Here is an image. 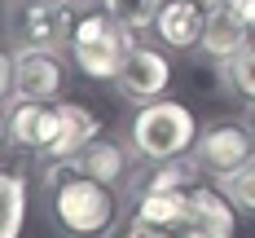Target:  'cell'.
<instances>
[{"label": "cell", "mask_w": 255, "mask_h": 238, "mask_svg": "<svg viewBox=\"0 0 255 238\" xmlns=\"http://www.w3.org/2000/svg\"><path fill=\"white\" fill-rule=\"evenodd\" d=\"M132 49V31L110 13H84L71 31V62L88 79H115Z\"/></svg>", "instance_id": "3957f363"}, {"label": "cell", "mask_w": 255, "mask_h": 238, "mask_svg": "<svg viewBox=\"0 0 255 238\" xmlns=\"http://www.w3.org/2000/svg\"><path fill=\"white\" fill-rule=\"evenodd\" d=\"M167 79H172V66H167V57L154 49V44H132L124 57V66H119V93H124L128 102L145 106V102H158L163 93H167Z\"/></svg>", "instance_id": "5b68a950"}, {"label": "cell", "mask_w": 255, "mask_h": 238, "mask_svg": "<svg viewBox=\"0 0 255 238\" xmlns=\"http://www.w3.org/2000/svg\"><path fill=\"white\" fill-rule=\"evenodd\" d=\"M220 190H225V199H229L238 212H255V155L242 163V168H233L225 177H216Z\"/></svg>", "instance_id": "9a60e30c"}, {"label": "cell", "mask_w": 255, "mask_h": 238, "mask_svg": "<svg viewBox=\"0 0 255 238\" xmlns=\"http://www.w3.org/2000/svg\"><path fill=\"white\" fill-rule=\"evenodd\" d=\"M26 199L31 190L18 172H0V238H18L26 221Z\"/></svg>", "instance_id": "4fadbf2b"}, {"label": "cell", "mask_w": 255, "mask_h": 238, "mask_svg": "<svg viewBox=\"0 0 255 238\" xmlns=\"http://www.w3.org/2000/svg\"><path fill=\"white\" fill-rule=\"evenodd\" d=\"M97 137H102V124H97V115H93L88 106L57 102V137L49 141V150L40 159H49V163H71V159H75L88 141H97Z\"/></svg>", "instance_id": "30bf717a"}, {"label": "cell", "mask_w": 255, "mask_h": 238, "mask_svg": "<svg viewBox=\"0 0 255 238\" xmlns=\"http://www.w3.org/2000/svg\"><path fill=\"white\" fill-rule=\"evenodd\" d=\"M49 203L57 230L71 238H106L115 230L119 203L110 185L79 172L75 163H53L49 168Z\"/></svg>", "instance_id": "6da1fadb"}, {"label": "cell", "mask_w": 255, "mask_h": 238, "mask_svg": "<svg viewBox=\"0 0 255 238\" xmlns=\"http://www.w3.org/2000/svg\"><path fill=\"white\" fill-rule=\"evenodd\" d=\"M220 9H225V0H167L154 31L167 49H194V44H203L207 26Z\"/></svg>", "instance_id": "52a82bcc"}, {"label": "cell", "mask_w": 255, "mask_h": 238, "mask_svg": "<svg viewBox=\"0 0 255 238\" xmlns=\"http://www.w3.org/2000/svg\"><path fill=\"white\" fill-rule=\"evenodd\" d=\"M251 132H255V128H251Z\"/></svg>", "instance_id": "ffe728a7"}, {"label": "cell", "mask_w": 255, "mask_h": 238, "mask_svg": "<svg viewBox=\"0 0 255 238\" xmlns=\"http://www.w3.org/2000/svg\"><path fill=\"white\" fill-rule=\"evenodd\" d=\"M71 163H75L79 172H88V177H97V181H106L110 190H115V185H124L128 177H132L136 150H132V146H119V141L97 137V141H88V146H84Z\"/></svg>", "instance_id": "8fae6325"}, {"label": "cell", "mask_w": 255, "mask_h": 238, "mask_svg": "<svg viewBox=\"0 0 255 238\" xmlns=\"http://www.w3.org/2000/svg\"><path fill=\"white\" fill-rule=\"evenodd\" d=\"M251 155H255V132L242 128V124H211L194 141V159L211 177H225L233 168H242Z\"/></svg>", "instance_id": "8992f818"}, {"label": "cell", "mask_w": 255, "mask_h": 238, "mask_svg": "<svg viewBox=\"0 0 255 238\" xmlns=\"http://www.w3.org/2000/svg\"><path fill=\"white\" fill-rule=\"evenodd\" d=\"M79 18H71V0H13L4 13V31L18 49H71V31Z\"/></svg>", "instance_id": "277c9868"}, {"label": "cell", "mask_w": 255, "mask_h": 238, "mask_svg": "<svg viewBox=\"0 0 255 238\" xmlns=\"http://www.w3.org/2000/svg\"><path fill=\"white\" fill-rule=\"evenodd\" d=\"M4 119H9V141L22 146V150H35V155H44L49 141L57 137V102H26V97H13Z\"/></svg>", "instance_id": "9c48e42d"}, {"label": "cell", "mask_w": 255, "mask_h": 238, "mask_svg": "<svg viewBox=\"0 0 255 238\" xmlns=\"http://www.w3.org/2000/svg\"><path fill=\"white\" fill-rule=\"evenodd\" d=\"M4 141H9V119L0 115V146H4Z\"/></svg>", "instance_id": "d6986e66"}, {"label": "cell", "mask_w": 255, "mask_h": 238, "mask_svg": "<svg viewBox=\"0 0 255 238\" xmlns=\"http://www.w3.org/2000/svg\"><path fill=\"white\" fill-rule=\"evenodd\" d=\"M225 79H229L233 97H242V102L255 106V44L238 49L229 62H225Z\"/></svg>", "instance_id": "2e32d148"}, {"label": "cell", "mask_w": 255, "mask_h": 238, "mask_svg": "<svg viewBox=\"0 0 255 238\" xmlns=\"http://www.w3.org/2000/svg\"><path fill=\"white\" fill-rule=\"evenodd\" d=\"M198 119L185 102L172 97H158L145 102L132 115V128H128V146L136 150V159L145 163H167V159L194 155V141H198Z\"/></svg>", "instance_id": "7a4b0ae2"}, {"label": "cell", "mask_w": 255, "mask_h": 238, "mask_svg": "<svg viewBox=\"0 0 255 238\" xmlns=\"http://www.w3.org/2000/svg\"><path fill=\"white\" fill-rule=\"evenodd\" d=\"M102 4H106V13L115 22H124L128 31H145V26L158 22V13H163L167 0H102Z\"/></svg>", "instance_id": "5bb4252c"}, {"label": "cell", "mask_w": 255, "mask_h": 238, "mask_svg": "<svg viewBox=\"0 0 255 238\" xmlns=\"http://www.w3.org/2000/svg\"><path fill=\"white\" fill-rule=\"evenodd\" d=\"M13 75H18V66H13V53L0 49V102H9V97H13Z\"/></svg>", "instance_id": "e0dca14e"}, {"label": "cell", "mask_w": 255, "mask_h": 238, "mask_svg": "<svg viewBox=\"0 0 255 238\" xmlns=\"http://www.w3.org/2000/svg\"><path fill=\"white\" fill-rule=\"evenodd\" d=\"M13 97H26V102H53L62 93V62L57 53L49 49H18L13 53Z\"/></svg>", "instance_id": "ba28073f"}, {"label": "cell", "mask_w": 255, "mask_h": 238, "mask_svg": "<svg viewBox=\"0 0 255 238\" xmlns=\"http://www.w3.org/2000/svg\"><path fill=\"white\" fill-rule=\"evenodd\" d=\"M225 4L238 13V22H242V26L255 35V0H225Z\"/></svg>", "instance_id": "ac0fdd59"}, {"label": "cell", "mask_w": 255, "mask_h": 238, "mask_svg": "<svg viewBox=\"0 0 255 238\" xmlns=\"http://www.w3.org/2000/svg\"><path fill=\"white\" fill-rule=\"evenodd\" d=\"M247 40H251V31L238 22V13H233L229 4L211 18V26H207V35H203V49L211 53V57H220V62H229L238 49H247Z\"/></svg>", "instance_id": "7c38bea8"}]
</instances>
